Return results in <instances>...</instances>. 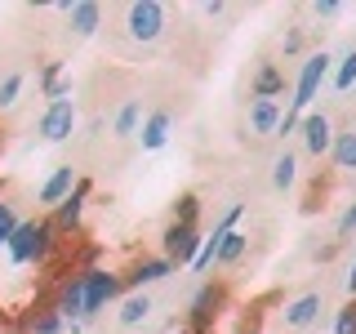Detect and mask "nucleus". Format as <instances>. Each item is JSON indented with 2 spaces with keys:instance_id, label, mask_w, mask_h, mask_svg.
I'll list each match as a JSON object with an SVG mask.
<instances>
[{
  "instance_id": "20",
  "label": "nucleus",
  "mask_w": 356,
  "mask_h": 334,
  "mask_svg": "<svg viewBox=\"0 0 356 334\" xmlns=\"http://www.w3.org/2000/svg\"><path fill=\"white\" fill-rule=\"evenodd\" d=\"M147 312H152V299L147 294H134L120 303V326H143L147 321Z\"/></svg>"
},
{
  "instance_id": "32",
  "label": "nucleus",
  "mask_w": 356,
  "mask_h": 334,
  "mask_svg": "<svg viewBox=\"0 0 356 334\" xmlns=\"http://www.w3.org/2000/svg\"><path fill=\"white\" fill-rule=\"evenodd\" d=\"M348 294H356V267L348 272Z\"/></svg>"
},
{
  "instance_id": "24",
  "label": "nucleus",
  "mask_w": 356,
  "mask_h": 334,
  "mask_svg": "<svg viewBox=\"0 0 356 334\" xmlns=\"http://www.w3.org/2000/svg\"><path fill=\"white\" fill-rule=\"evenodd\" d=\"M22 85H27V76H22V72L5 76V81H0V107H14L18 94H22Z\"/></svg>"
},
{
  "instance_id": "10",
  "label": "nucleus",
  "mask_w": 356,
  "mask_h": 334,
  "mask_svg": "<svg viewBox=\"0 0 356 334\" xmlns=\"http://www.w3.org/2000/svg\"><path fill=\"white\" fill-rule=\"evenodd\" d=\"M72 192H76V170H72V165H58V170L49 174V183L40 187V200L58 209V205H63V200L72 196Z\"/></svg>"
},
{
  "instance_id": "23",
  "label": "nucleus",
  "mask_w": 356,
  "mask_h": 334,
  "mask_svg": "<svg viewBox=\"0 0 356 334\" xmlns=\"http://www.w3.org/2000/svg\"><path fill=\"white\" fill-rule=\"evenodd\" d=\"M214 303H218V289H214V285H205V289L196 294V303H192V321H196V326H205V321H209Z\"/></svg>"
},
{
  "instance_id": "9",
  "label": "nucleus",
  "mask_w": 356,
  "mask_h": 334,
  "mask_svg": "<svg viewBox=\"0 0 356 334\" xmlns=\"http://www.w3.org/2000/svg\"><path fill=\"white\" fill-rule=\"evenodd\" d=\"M67 22H72L76 36H94L98 27H103V5H94V0H81V5H63Z\"/></svg>"
},
{
  "instance_id": "7",
  "label": "nucleus",
  "mask_w": 356,
  "mask_h": 334,
  "mask_svg": "<svg viewBox=\"0 0 356 334\" xmlns=\"http://www.w3.org/2000/svg\"><path fill=\"white\" fill-rule=\"evenodd\" d=\"M298 129H303V148L312 152V156H325L330 148H334V129H330V116L325 111H312V116H303L298 120Z\"/></svg>"
},
{
  "instance_id": "11",
  "label": "nucleus",
  "mask_w": 356,
  "mask_h": 334,
  "mask_svg": "<svg viewBox=\"0 0 356 334\" xmlns=\"http://www.w3.org/2000/svg\"><path fill=\"white\" fill-rule=\"evenodd\" d=\"M281 107H276V98H254V107H250V129L254 134H276L281 129Z\"/></svg>"
},
{
  "instance_id": "12",
  "label": "nucleus",
  "mask_w": 356,
  "mask_h": 334,
  "mask_svg": "<svg viewBox=\"0 0 356 334\" xmlns=\"http://www.w3.org/2000/svg\"><path fill=\"white\" fill-rule=\"evenodd\" d=\"M170 125H174V116H170V111H152V116H147V125L138 129V143H143V152H156V148H165V138H170Z\"/></svg>"
},
{
  "instance_id": "5",
  "label": "nucleus",
  "mask_w": 356,
  "mask_h": 334,
  "mask_svg": "<svg viewBox=\"0 0 356 334\" xmlns=\"http://www.w3.org/2000/svg\"><path fill=\"white\" fill-rule=\"evenodd\" d=\"M196 254H200V237H196V228H183V223H174L170 232H165V259H170L174 267H192L196 263Z\"/></svg>"
},
{
  "instance_id": "13",
  "label": "nucleus",
  "mask_w": 356,
  "mask_h": 334,
  "mask_svg": "<svg viewBox=\"0 0 356 334\" xmlns=\"http://www.w3.org/2000/svg\"><path fill=\"white\" fill-rule=\"evenodd\" d=\"M58 317H67V321L85 317V276H72V285L63 289V299H58Z\"/></svg>"
},
{
  "instance_id": "14",
  "label": "nucleus",
  "mask_w": 356,
  "mask_h": 334,
  "mask_svg": "<svg viewBox=\"0 0 356 334\" xmlns=\"http://www.w3.org/2000/svg\"><path fill=\"white\" fill-rule=\"evenodd\" d=\"M330 161L339 165V170H356V129H343V134H334Z\"/></svg>"
},
{
  "instance_id": "22",
  "label": "nucleus",
  "mask_w": 356,
  "mask_h": 334,
  "mask_svg": "<svg viewBox=\"0 0 356 334\" xmlns=\"http://www.w3.org/2000/svg\"><path fill=\"white\" fill-rule=\"evenodd\" d=\"M352 85H356V49L343 54V58H339V72H334V89H339V94H348Z\"/></svg>"
},
{
  "instance_id": "4",
  "label": "nucleus",
  "mask_w": 356,
  "mask_h": 334,
  "mask_svg": "<svg viewBox=\"0 0 356 334\" xmlns=\"http://www.w3.org/2000/svg\"><path fill=\"white\" fill-rule=\"evenodd\" d=\"M76 134V103L67 98V103H49L40 116V138L44 143H63Z\"/></svg>"
},
{
  "instance_id": "28",
  "label": "nucleus",
  "mask_w": 356,
  "mask_h": 334,
  "mask_svg": "<svg viewBox=\"0 0 356 334\" xmlns=\"http://www.w3.org/2000/svg\"><path fill=\"white\" fill-rule=\"evenodd\" d=\"M334 334H356V308H348V312L334 317Z\"/></svg>"
},
{
  "instance_id": "17",
  "label": "nucleus",
  "mask_w": 356,
  "mask_h": 334,
  "mask_svg": "<svg viewBox=\"0 0 356 334\" xmlns=\"http://www.w3.org/2000/svg\"><path fill=\"white\" fill-rule=\"evenodd\" d=\"M85 192H89V187L76 183V192L58 205V223H63V228H76V223H81V214H85Z\"/></svg>"
},
{
  "instance_id": "18",
  "label": "nucleus",
  "mask_w": 356,
  "mask_h": 334,
  "mask_svg": "<svg viewBox=\"0 0 356 334\" xmlns=\"http://www.w3.org/2000/svg\"><path fill=\"white\" fill-rule=\"evenodd\" d=\"M138 116H143V103L129 98V103L116 111V138H134V134H138Z\"/></svg>"
},
{
  "instance_id": "29",
  "label": "nucleus",
  "mask_w": 356,
  "mask_h": 334,
  "mask_svg": "<svg viewBox=\"0 0 356 334\" xmlns=\"http://www.w3.org/2000/svg\"><path fill=\"white\" fill-rule=\"evenodd\" d=\"M40 85H44V94H49V89L58 85V63H49V67L40 72Z\"/></svg>"
},
{
  "instance_id": "21",
  "label": "nucleus",
  "mask_w": 356,
  "mask_h": 334,
  "mask_svg": "<svg viewBox=\"0 0 356 334\" xmlns=\"http://www.w3.org/2000/svg\"><path fill=\"white\" fill-rule=\"evenodd\" d=\"M245 250H250V237H245V232H227L222 245H218V263H236Z\"/></svg>"
},
{
  "instance_id": "27",
  "label": "nucleus",
  "mask_w": 356,
  "mask_h": 334,
  "mask_svg": "<svg viewBox=\"0 0 356 334\" xmlns=\"http://www.w3.org/2000/svg\"><path fill=\"white\" fill-rule=\"evenodd\" d=\"M58 326H63L58 312H40L36 317V334H58Z\"/></svg>"
},
{
  "instance_id": "31",
  "label": "nucleus",
  "mask_w": 356,
  "mask_h": 334,
  "mask_svg": "<svg viewBox=\"0 0 356 334\" xmlns=\"http://www.w3.org/2000/svg\"><path fill=\"white\" fill-rule=\"evenodd\" d=\"M339 232H356V205L343 214V223H339Z\"/></svg>"
},
{
  "instance_id": "26",
  "label": "nucleus",
  "mask_w": 356,
  "mask_h": 334,
  "mask_svg": "<svg viewBox=\"0 0 356 334\" xmlns=\"http://www.w3.org/2000/svg\"><path fill=\"white\" fill-rule=\"evenodd\" d=\"M196 196H183V200H178V223H183V228H192V223H196Z\"/></svg>"
},
{
  "instance_id": "8",
  "label": "nucleus",
  "mask_w": 356,
  "mask_h": 334,
  "mask_svg": "<svg viewBox=\"0 0 356 334\" xmlns=\"http://www.w3.org/2000/svg\"><path fill=\"white\" fill-rule=\"evenodd\" d=\"M116 289H120V281L111 272H85V317H94L107 299H116Z\"/></svg>"
},
{
  "instance_id": "19",
  "label": "nucleus",
  "mask_w": 356,
  "mask_h": 334,
  "mask_svg": "<svg viewBox=\"0 0 356 334\" xmlns=\"http://www.w3.org/2000/svg\"><path fill=\"white\" fill-rule=\"evenodd\" d=\"M272 183L281 187V192L298 183V161H294V152H281V156H276V165H272Z\"/></svg>"
},
{
  "instance_id": "2",
  "label": "nucleus",
  "mask_w": 356,
  "mask_h": 334,
  "mask_svg": "<svg viewBox=\"0 0 356 334\" xmlns=\"http://www.w3.org/2000/svg\"><path fill=\"white\" fill-rule=\"evenodd\" d=\"M125 31H129V40L152 45L165 31V5H156V0H138V5H129L125 9Z\"/></svg>"
},
{
  "instance_id": "6",
  "label": "nucleus",
  "mask_w": 356,
  "mask_h": 334,
  "mask_svg": "<svg viewBox=\"0 0 356 334\" xmlns=\"http://www.w3.org/2000/svg\"><path fill=\"white\" fill-rule=\"evenodd\" d=\"M321 308H325L321 289H307V294H298L294 303H285V312H281L285 330H312V326H316V317H321Z\"/></svg>"
},
{
  "instance_id": "1",
  "label": "nucleus",
  "mask_w": 356,
  "mask_h": 334,
  "mask_svg": "<svg viewBox=\"0 0 356 334\" xmlns=\"http://www.w3.org/2000/svg\"><path fill=\"white\" fill-rule=\"evenodd\" d=\"M330 54L321 49V54H312V58L303 63V72H298V85H294V111H289V116L281 120V129L276 134H294L298 129V116H303V111L312 107V98L321 94V85H325V76H330Z\"/></svg>"
},
{
  "instance_id": "3",
  "label": "nucleus",
  "mask_w": 356,
  "mask_h": 334,
  "mask_svg": "<svg viewBox=\"0 0 356 334\" xmlns=\"http://www.w3.org/2000/svg\"><path fill=\"white\" fill-rule=\"evenodd\" d=\"M49 250V228L44 223H18L14 241H9V259L14 263H31Z\"/></svg>"
},
{
  "instance_id": "25",
  "label": "nucleus",
  "mask_w": 356,
  "mask_h": 334,
  "mask_svg": "<svg viewBox=\"0 0 356 334\" xmlns=\"http://www.w3.org/2000/svg\"><path fill=\"white\" fill-rule=\"evenodd\" d=\"M14 232H18L14 209H9V205H0V245H9V241H14Z\"/></svg>"
},
{
  "instance_id": "30",
  "label": "nucleus",
  "mask_w": 356,
  "mask_h": 334,
  "mask_svg": "<svg viewBox=\"0 0 356 334\" xmlns=\"http://www.w3.org/2000/svg\"><path fill=\"white\" fill-rule=\"evenodd\" d=\"M312 14H316V18H334L339 5H334V0H321V5H312Z\"/></svg>"
},
{
  "instance_id": "15",
  "label": "nucleus",
  "mask_w": 356,
  "mask_h": 334,
  "mask_svg": "<svg viewBox=\"0 0 356 334\" xmlns=\"http://www.w3.org/2000/svg\"><path fill=\"white\" fill-rule=\"evenodd\" d=\"M170 272H174V263H170V259H147V263H138V267H134L129 285H134V289H143V285L161 281V276H170Z\"/></svg>"
},
{
  "instance_id": "16",
  "label": "nucleus",
  "mask_w": 356,
  "mask_h": 334,
  "mask_svg": "<svg viewBox=\"0 0 356 334\" xmlns=\"http://www.w3.org/2000/svg\"><path fill=\"white\" fill-rule=\"evenodd\" d=\"M281 89H285V76L276 72L272 63H263V67H259V76H254V98H276Z\"/></svg>"
}]
</instances>
